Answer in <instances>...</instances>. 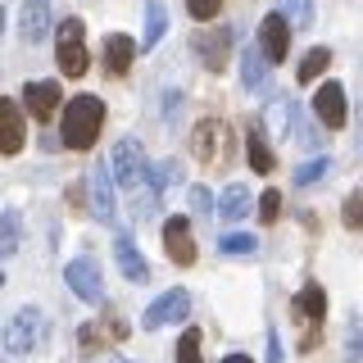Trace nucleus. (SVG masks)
<instances>
[{
    "mask_svg": "<svg viewBox=\"0 0 363 363\" xmlns=\"http://www.w3.org/2000/svg\"><path fill=\"white\" fill-rule=\"evenodd\" d=\"M191 204L204 213V209H209V191H204V186H191Z\"/></svg>",
    "mask_w": 363,
    "mask_h": 363,
    "instance_id": "obj_36",
    "label": "nucleus"
},
{
    "mask_svg": "<svg viewBox=\"0 0 363 363\" xmlns=\"http://www.w3.org/2000/svg\"><path fill=\"white\" fill-rule=\"evenodd\" d=\"M164 32H168V9L159 5V0H150V5H145V37H141V45L155 50V45L164 41Z\"/></svg>",
    "mask_w": 363,
    "mask_h": 363,
    "instance_id": "obj_23",
    "label": "nucleus"
},
{
    "mask_svg": "<svg viewBox=\"0 0 363 363\" xmlns=\"http://www.w3.org/2000/svg\"><path fill=\"white\" fill-rule=\"evenodd\" d=\"M359 350H363V323L354 318V323H350V354H345V363H359Z\"/></svg>",
    "mask_w": 363,
    "mask_h": 363,
    "instance_id": "obj_34",
    "label": "nucleus"
},
{
    "mask_svg": "<svg viewBox=\"0 0 363 363\" xmlns=\"http://www.w3.org/2000/svg\"><path fill=\"white\" fill-rule=\"evenodd\" d=\"M340 218H345L350 232H363V196H345V204H340Z\"/></svg>",
    "mask_w": 363,
    "mask_h": 363,
    "instance_id": "obj_30",
    "label": "nucleus"
},
{
    "mask_svg": "<svg viewBox=\"0 0 363 363\" xmlns=\"http://www.w3.org/2000/svg\"><path fill=\"white\" fill-rule=\"evenodd\" d=\"M136 60V41L128 32H109L105 37V50H100V64H105L109 77H128V68Z\"/></svg>",
    "mask_w": 363,
    "mask_h": 363,
    "instance_id": "obj_16",
    "label": "nucleus"
},
{
    "mask_svg": "<svg viewBox=\"0 0 363 363\" xmlns=\"http://www.w3.org/2000/svg\"><path fill=\"white\" fill-rule=\"evenodd\" d=\"M223 5H227V0H186V14H191V18H200V23H209Z\"/></svg>",
    "mask_w": 363,
    "mask_h": 363,
    "instance_id": "obj_32",
    "label": "nucleus"
},
{
    "mask_svg": "<svg viewBox=\"0 0 363 363\" xmlns=\"http://www.w3.org/2000/svg\"><path fill=\"white\" fill-rule=\"evenodd\" d=\"M218 150L227 159V123L223 118H200L196 132H191V155H196L200 164H213Z\"/></svg>",
    "mask_w": 363,
    "mask_h": 363,
    "instance_id": "obj_9",
    "label": "nucleus"
},
{
    "mask_svg": "<svg viewBox=\"0 0 363 363\" xmlns=\"http://www.w3.org/2000/svg\"><path fill=\"white\" fill-rule=\"evenodd\" d=\"M327 173H332V155H318V159H309V164L295 168V186H309V182L327 177Z\"/></svg>",
    "mask_w": 363,
    "mask_h": 363,
    "instance_id": "obj_26",
    "label": "nucleus"
},
{
    "mask_svg": "<svg viewBox=\"0 0 363 363\" xmlns=\"http://www.w3.org/2000/svg\"><path fill=\"white\" fill-rule=\"evenodd\" d=\"M191 50L209 73H223L227 60H232V28H200L191 37Z\"/></svg>",
    "mask_w": 363,
    "mask_h": 363,
    "instance_id": "obj_7",
    "label": "nucleus"
},
{
    "mask_svg": "<svg viewBox=\"0 0 363 363\" xmlns=\"http://www.w3.org/2000/svg\"><path fill=\"white\" fill-rule=\"evenodd\" d=\"M0 255H5V259L18 255V209L0 213Z\"/></svg>",
    "mask_w": 363,
    "mask_h": 363,
    "instance_id": "obj_24",
    "label": "nucleus"
},
{
    "mask_svg": "<svg viewBox=\"0 0 363 363\" xmlns=\"http://www.w3.org/2000/svg\"><path fill=\"white\" fill-rule=\"evenodd\" d=\"M64 281H68V291H73L77 300H86V304H100V300H105V277H100V264L91 255L68 259Z\"/></svg>",
    "mask_w": 363,
    "mask_h": 363,
    "instance_id": "obj_6",
    "label": "nucleus"
},
{
    "mask_svg": "<svg viewBox=\"0 0 363 363\" xmlns=\"http://www.w3.org/2000/svg\"><path fill=\"white\" fill-rule=\"evenodd\" d=\"M164 250H168V259H173L177 268H191V264H196L200 250H196V236H191V223L182 218V213L164 223Z\"/></svg>",
    "mask_w": 363,
    "mask_h": 363,
    "instance_id": "obj_12",
    "label": "nucleus"
},
{
    "mask_svg": "<svg viewBox=\"0 0 363 363\" xmlns=\"http://www.w3.org/2000/svg\"><path fill=\"white\" fill-rule=\"evenodd\" d=\"M286 113H295V109H291V100H281V96H277V100H272V109H268V128H272V132H291Z\"/></svg>",
    "mask_w": 363,
    "mask_h": 363,
    "instance_id": "obj_31",
    "label": "nucleus"
},
{
    "mask_svg": "<svg viewBox=\"0 0 363 363\" xmlns=\"http://www.w3.org/2000/svg\"><path fill=\"white\" fill-rule=\"evenodd\" d=\"M281 14H286V23H295V28H309L313 23V0H277Z\"/></svg>",
    "mask_w": 363,
    "mask_h": 363,
    "instance_id": "obj_28",
    "label": "nucleus"
},
{
    "mask_svg": "<svg viewBox=\"0 0 363 363\" xmlns=\"http://www.w3.org/2000/svg\"><path fill=\"white\" fill-rule=\"evenodd\" d=\"M281 213V191H264V200H259V223H277Z\"/></svg>",
    "mask_w": 363,
    "mask_h": 363,
    "instance_id": "obj_33",
    "label": "nucleus"
},
{
    "mask_svg": "<svg viewBox=\"0 0 363 363\" xmlns=\"http://www.w3.org/2000/svg\"><path fill=\"white\" fill-rule=\"evenodd\" d=\"M250 186H241V182H232V186L223 191V200H218V218L223 223H241L245 213H250Z\"/></svg>",
    "mask_w": 363,
    "mask_h": 363,
    "instance_id": "obj_22",
    "label": "nucleus"
},
{
    "mask_svg": "<svg viewBox=\"0 0 363 363\" xmlns=\"http://www.w3.org/2000/svg\"><path fill=\"white\" fill-rule=\"evenodd\" d=\"M268 363H281V336L268 332Z\"/></svg>",
    "mask_w": 363,
    "mask_h": 363,
    "instance_id": "obj_35",
    "label": "nucleus"
},
{
    "mask_svg": "<svg viewBox=\"0 0 363 363\" xmlns=\"http://www.w3.org/2000/svg\"><path fill=\"white\" fill-rule=\"evenodd\" d=\"M113 259H118V272L128 281H150V264L141 259V250L128 232H113Z\"/></svg>",
    "mask_w": 363,
    "mask_h": 363,
    "instance_id": "obj_20",
    "label": "nucleus"
},
{
    "mask_svg": "<svg viewBox=\"0 0 363 363\" xmlns=\"http://www.w3.org/2000/svg\"><path fill=\"white\" fill-rule=\"evenodd\" d=\"M100 128H105V100L100 96H73L60 113V141L64 150H91L100 141Z\"/></svg>",
    "mask_w": 363,
    "mask_h": 363,
    "instance_id": "obj_1",
    "label": "nucleus"
},
{
    "mask_svg": "<svg viewBox=\"0 0 363 363\" xmlns=\"http://www.w3.org/2000/svg\"><path fill=\"white\" fill-rule=\"evenodd\" d=\"M91 363H132V359H123V354H96Z\"/></svg>",
    "mask_w": 363,
    "mask_h": 363,
    "instance_id": "obj_37",
    "label": "nucleus"
},
{
    "mask_svg": "<svg viewBox=\"0 0 363 363\" xmlns=\"http://www.w3.org/2000/svg\"><path fill=\"white\" fill-rule=\"evenodd\" d=\"M241 86L250 96H268L272 91V64H268V55L259 50V45H250L245 60H241Z\"/></svg>",
    "mask_w": 363,
    "mask_h": 363,
    "instance_id": "obj_17",
    "label": "nucleus"
},
{
    "mask_svg": "<svg viewBox=\"0 0 363 363\" xmlns=\"http://www.w3.org/2000/svg\"><path fill=\"white\" fill-rule=\"evenodd\" d=\"M177 363H204L200 359V332H196V327H186V332L177 336Z\"/></svg>",
    "mask_w": 363,
    "mask_h": 363,
    "instance_id": "obj_29",
    "label": "nucleus"
},
{
    "mask_svg": "<svg viewBox=\"0 0 363 363\" xmlns=\"http://www.w3.org/2000/svg\"><path fill=\"white\" fill-rule=\"evenodd\" d=\"M60 105H64V96H60V82H55V77H45V82H28V86H23V109H28L37 123L55 118V109H60Z\"/></svg>",
    "mask_w": 363,
    "mask_h": 363,
    "instance_id": "obj_13",
    "label": "nucleus"
},
{
    "mask_svg": "<svg viewBox=\"0 0 363 363\" xmlns=\"http://www.w3.org/2000/svg\"><path fill=\"white\" fill-rule=\"evenodd\" d=\"M123 336H128V323H123L118 313H105V318H100V323H86V327H77V345H82V350L118 345Z\"/></svg>",
    "mask_w": 363,
    "mask_h": 363,
    "instance_id": "obj_15",
    "label": "nucleus"
},
{
    "mask_svg": "<svg viewBox=\"0 0 363 363\" xmlns=\"http://www.w3.org/2000/svg\"><path fill=\"white\" fill-rule=\"evenodd\" d=\"M223 363H255V359H250V354H227Z\"/></svg>",
    "mask_w": 363,
    "mask_h": 363,
    "instance_id": "obj_38",
    "label": "nucleus"
},
{
    "mask_svg": "<svg viewBox=\"0 0 363 363\" xmlns=\"http://www.w3.org/2000/svg\"><path fill=\"white\" fill-rule=\"evenodd\" d=\"M186 313H191V295L182 286H173L141 313V323H145V332H155V327H168V323H186Z\"/></svg>",
    "mask_w": 363,
    "mask_h": 363,
    "instance_id": "obj_8",
    "label": "nucleus"
},
{
    "mask_svg": "<svg viewBox=\"0 0 363 363\" xmlns=\"http://www.w3.org/2000/svg\"><path fill=\"white\" fill-rule=\"evenodd\" d=\"M218 250H223V255H255L259 241L250 232H227V236H218Z\"/></svg>",
    "mask_w": 363,
    "mask_h": 363,
    "instance_id": "obj_27",
    "label": "nucleus"
},
{
    "mask_svg": "<svg viewBox=\"0 0 363 363\" xmlns=\"http://www.w3.org/2000/svg\"><path fill=\"white\" fill-rule=\"evenodd\" d=\"M327 64H332V50H327V45H318V50H309V55L300 60V77H295V82H313V77L323 73Z\"/></svg>",
    "mask_w": 363,
    "mask_h": 363,
    "instance_id": "obj_25",
    "label": "nucleus"
},
{
    "mask_svg": "<svg viewBox=\"0 0 363 363\" xmlns=\"http://www.w3.org/2000/svg\"><path fill=\"white\" fill-rule=\"evenodd\" d=\"M55 60H60L64 77H82L91 55H86V23L82 18H64L55 28Z\"/></svg>",
    "mask_w": 363,
    "mask_h": 363,
    "instance_id": "obj_2",
    "label": "nucleus"
},
{
    "mask_svg": "<svg viewBox=\"0 0 363 363\" xmlns=\"http://www.w3.org/2000/svg\"><path fill=\"white\" fill-rule=\"evenodd\" d=\"M23 113H28V109H18L14 105V100H0V155H18L23 150V136H28V128H23Z\"/></svg>",
    "mask_w": 363,
    "mask_h": 363,
    "instance_id": "obj_18",
    "label": "nucleus"
},
{
    "mask_svg": "<svg viewBox=\"0 0 363 363\" xmlns=\"http://www.w3.org/2000/svg\"><path fill=\"white\" fill-rule=\"evenodd\" d=\"M313 113H318V123L323 128H345V113H350V105H345V86L340 82H323L313 91Z\"/></svg>",
    "mask_w": 363,
    "mask_h": 363,
    "instance_id": "obj_11",
    "label": "nucleus"
},
{
    "mask_svg": "<svg viewBox=\"0 0 363 363\" xmlns=\"http://www.w3.org/2000/svg\"><path fill=\"white\" fill-rule=\"evenodd\" d=\"M259 50L268 55V64H281L291 55V23H286V14H268L264 23H259Z\"/></svg>",
    "mask_w": 363,
    "mask_h": 363,
    "instance_id": "obj_10",
    "label": "nucleus"
},
{
    "mask_svg": "<svg viewBox=\"0 0 363 363\" xmlns=\"http://www.w3.org/2000/svg\"><path fill=\"white\" fill-rule=\"evenodd\" d=\"M86 186H91V213H96L100 223L113 227L118 218H113V173H109V164H96V168H91Z\"/></svg>",
    "mask_w": 363,
    "mask_h": 363,
    "instance_id": "obj_14",
    "label": "nucleus"
},
{
    "mask_svg": "<svg viewBox=\"0 0 363 363\" xmlns=\"http://www.w3.org/2000/svg\"><path fill=\"white\" fill-rule=\"evenodd\" d=\"M45 313L41 309H18L14 318H9V327H5V354L9 359H28L32 350H41V340H45Z\"/></svg>",
    "mask_w": 363,
    "mask_h": 363,
    "instance_id": "obj_3",
    "label": "nucleus"
},
{
    "mask_svg": "<svg viewBox=\"0 0 363 363\" xmlns=\"http://www.w3.org/2000/svg\"><path fill=\"white\" fill-rule=\"evenodd\" d=\"M291 313L304 323L300 350H304V354H309V350H318V340H323V318H327V291L318 286V281H304L300 295L291 300Z\"/></svg>",
    "mask_w": 363,
    "mask_h": 363,
    "instance_id": "obj_4",
    "label": "nucleus"
},
{
    "mask_svg": "<svg viewBox=\"0 0 363 363\" xmlns=\"http://www.w3.org/2000/svg\"><path fill=\"white\" fill-rule=\"evenodd\" d=\"M109 173H113V182H118L123 191H136L141 182H150V164H145V150L132 141V136H123V141L113 145V155H109Z\"/></svg>",
    "mask_w": 363,
    "mask_h": 363,
    "instance_id": "obj_5",
    "label": "nucleus"
},
{
    "mask_svg": "<svg viewBox=\"0 0 363 363\" xmlns=\"http://www.w3.org/2000/svg\"><path fill=\"white\" fill-rule=\"evenodd\" d=\"M245 159H250L255 173H272V168H277V155H272V145H268L264 123H259V118H250V128H245Z\"/></svg>",
    "mask_w": 363,
    "mask_h": 363,
    "instance_id": "obj_21",
    "label": "nucleus"
},
{
    "mask_svg": "<svg viewBox=\"0 0 363 363\" xmlns=\"http://www.w3.org/2000/svg\"><path fill=\"white\" fill-rule=\"evenodd\" d=\"M50 32V0H23L18 5V37L28 45H37Z\"/></svg>",
    "mask_w": 363,
    "mask_h": 363,
    "instance_id": "obj_19",
    "label": "nucleus"
}]
</instances>
